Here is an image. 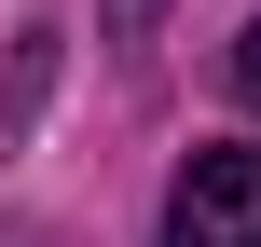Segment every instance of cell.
Instances as JSON below:
<instances>
[{
  "instance_id": "cell-1",
  "label": "cell",
  "mask_w": 261,
  "mask_h": 247,
  "mask_svg": "<svg viewBox=\"0 0 261 247\" xmlns=\"http://www.w3.org/2000/svg\"><path fill=\"white\" fill-rule=\"evenodd\" d=\"M165 247H261V151H193L165 193Z\"/></svg>"
},
{
  "instance_id": "cell-2",
  "label": "cell",
  "mask_w": 261,
  "mask_h": 247,
  "mask_svg": "<svg viewBox=\"0 0 261 247\" xmlns=\"http://www.w3.org/2000/svg\"><path fill=\"white\" fill-rule=\"evenodd\" d=\"M234 96L261 110V14H248V41H234Z\"/></svg>"
},
{
  "instance_id": "cell-3",
  "label": "cell",
  "mask_w": 261,
  "mask_h": 247,
  "mask_svg": "<svg viewBox=\"0 0 261 247\" xmlns=\"http://www.w3.org/2000/svg\"><path fill=\"white\" fill-rule=\"evenodd\" d=\"M151 14H165V0H110V41H138V28H151Z\"/></svg>"
}]
</instances>
